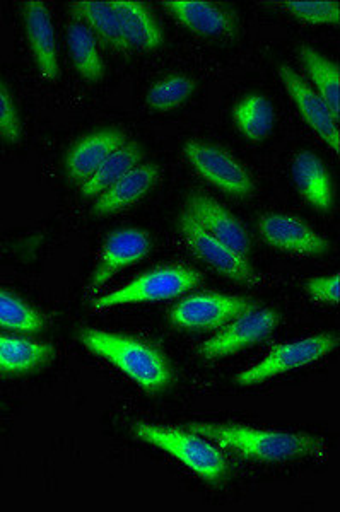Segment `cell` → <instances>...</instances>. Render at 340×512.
<instances>
[{
  "mask_svg": "<svg viewBox=\"0 0 340 512\" xmlns=\"http://www.w3.org/2000/svg\"><path fill=\"white\" fill-rule=\"evenodd\" d=\"M188 431L206 437L219 448H226L243 458L264 463L305 458L322 453L325 449L322 439L299 432L269 431L245 425L223 424H190Z\"/></svg>",
  "mask_w": 340,
  "mask_h": 512,
  "instance_id": "cell-1",
  "label": "cell"
},
{
  "mask_svg": "<svg viewBox=\"0 0 340 512\" xmlns=\"http://www.w3.org/2000/svg\"><path fill=\"white\" fill-rule=\"evenodd\" d=\"M79 340L91 354L110 362L149 393L166 390L171 383L165 355L139 338L84 328Z\"/></svg>",
  "mask_w": 340,
  "mask_h": 512,
  "instance_id": "cell-2",
  "label": "cell"
},
{
  "mask_svg": "<svg viewBox=\"0 0 340 512\" xmlns=\"http://www.w3.org/2000/svg\"><path fill=\"white\" fill-rule=\"evenodd\" d=\"M132 432L144 443L153 444L156 448L171 454L207 482L221 483L228 472V461L219 451V446L195 432L159 427L144 422L132 425Z\"/></svg>",
  "mask_w": 340,
  "mask_h": 512,
  "instance_id": "cell-3",
  "label": "cell"
},
{
  "mask_svg": "<svg viewBox=\"0 0 340 512\" xmlns=\"http://www.w3.org/2000/svg\"><path fill=\"white\" fill-rule=\"evenodd\" d=\"M202 282V275L185 265H165L129 282L117 291L98 297L93 303L94 311L127 306V304L158 303L192 291Z\"/></svg>",
  "mask_w": 340,
  "mask_h": 512,
  "instance_id": "cell-4",
  "label": "cell"
},
{
  "mask_svg": "<svg viewBox=\"0 0 340 512\" xmlns=\"http://www.w3.org/2000/svg\"><path fill=\"white\" fill-rule=\"evenodd\" d=\"M337 345H339V337L332 333H320V335H311L289 344L277 345L274 349H270L269 354L265 355L258 364L241 371L235 381L240 386L264 383L281 374L320 361L325 355L332 354L337 349Z\"/></svg>",
  "mask_w": 340,
  "mask_h": 512,
  "instance_id": "cell-5",
  "label": "cell"
},
{
  "mask_svg": "<svg viewBox=\"0 0 340 512\" xmlns=\"http://www.w3.org/2000/svg\"><path fill=\"white\" fill-rule=\"evenodd\" d=\"M183 154L192 168L221 192L231 197L247 198L255 190V183L247 168L221 147L199 140H188L183 147Z\"/></svg>",
  "mask_w": 340,
  "mask_h": 512,
  "instance_id": "cell-6",
  "label": "cell"
},
{
  "mask_svg": "<svg viewBox=\"0 0 340 512\" xmlns=\"http://www.w3.org/2000/svg\"><path fill=\"white\" fill-rule=\"evenodd\" d=\"M277 323L279 316L274 309L255 306L243 315L236 316L235 320L229 321L219 333L200 345L197 352L207 361L238 354L241 350L264 342L276 330Z\"/></svg>",
  "mask_w": 340,
  "mask_h": 512,
  "instance_id": "cell-7",
  "label": "cell"
},
{
  "mask_svg": "<svg viewBox=\"0 0 340 512\" xmlns=\"http://www.w3.org/2000/svg\"><path fill=\"white\" fill-rule=\"evenodd\" d=\"M252 308L255 303L248 297L204 292L183 297L171 309L170 320L173 325L187 330H216Z\"/></svg>",
  "mask_w": 340,
  "mask_h": 512,
  "instance_id": "cell-8",
  "label": "cell"
},
{
  "mask_svg": "<svg viewBox=\"0 0 340 512\" xmlns=\"http://www.w3.org/2000/svg\"><path fill=\"white\" fill-rule=\"evenodd\" d=\"M180 229H182L183 238L187 241L188 248L194 251L200 260H204L212 268H216L219 274L235 280L238 284H245V286L255 287L262 284L260 275L253 270L245 256L238 255L229 246L207 233L206 229L200 226L187 210H183L182 217H180Z\"/></svg>",
  "mask_w": 340,
  "mask_h": 512,
  "instance_id": "cell-9",
  "label": "cell"
},
{
  "mask_svg": "<svg viewBox=\"0 0 340 512\" xmlns=\"http://www.w3.org/2000/svg\"><path fill=\"white\" fill-rule=\"evenodd\" d=\"M279 79L284 88L293 99L294 105L298 108L299 115L305 118L311 130L327 144V146L339 154L340 151V128L339 117L334 115L329 105L323 101L322 96L306 84L298 72H294L288 65L279 67Z\"/></svg>",
  "mask_w": 340,
  "mask_h": 512,
  "instance_id": "cell-10",
  "label": "cell"
},
{
  "mask_svg": "<svg viewBox=\"0 0 340 512\" xmlns=\"http://www.w3.org/2000/svg\"><path fill=\"white\" fill-rule=\"evenodd\" d=\"M258 231L267 245L291 255L320 256L330 250V243L313 227L288 214H264L258 219Z\"/></svg>",
  "mask_w": 340,
  "mask_h": 512,
  "instance_id": "cell-11",
  "label": "cell"
},
{
  "mask_svg": "<svg viewBox=\"0 0 340 512\" xmlns=\"http://www.w3.org/2000/svg\"><path fill=\"white\" fill-rule=\"evenodd\" d=\"M185 210L206 229L207 233L229 246L238 255L247 258L252 246L247 229L226 207L219 204L216 198L202 192L190 193Z\"/></svg>",
  "mask_w": 340,
  "mask_h": 512,
  "instance_id": "cell-12",
  "label": "cell"
},
{
  "mask_svg": "<svg viewBox=\"0 0 340 512\" xmlns=\"http://www.w3.org/2000/svg\"><path fill=\"white\" fill-rule=\"evenodd\" d=\"M149 250H151V241L141 229L125 227L108 234L101 251L100 265L91 280V289L93 291L101 289L120 270L144 260Z\"/></svg>",
  "mask_w": 340,
  "mask_h": 512,
  "instance_id": "cell-13",
  "label": "cell"
},
{
  "mask_svg": "<svg viewBox=\"0 0 340 512\" xmlns=\"http://www.w3.org/2000/svg\"><path fill=\"white\" fill-rule=\"evenodd\" d=\"M23 14L26 35H28L33 59L40 76L45 81H57L60 74L59 50H57L52 16L45 2L40 0L26 2Z\"/></svg>",
  "mask_w": 340,
  "mask_h": 512,
  "instance_id": "cell-14",
  "label": "cell"
},
{
  "mask_svg": "<svg viewBox=\"0 0 340 512\" xmlns=\"http://www.w3.org/2000/svg\"><path fill=\"white\" fill-rule=\"evenodd\" d=\"M176 23L200 36L229 38L238 30L235 14L212 2H188V0H166L163 2Z\"/></svg>",
  "mask_w": 340,
  "mask_h": 512,
  "instance_id": "cell-15",
  "label": "cell"
},
{
  "mask_svg": "<svg viewBox=\"0 0 340 512\" xmlns=\"http://www.w3.org/2000/svg\"><path fill=\"white\" fill-rule=\"evenodd\" d=\"M127 134L124 130L110 128V130H100L94 134L86 135L72 146L71 151L65 159V169L67 175L72 181H77L79 185L88 180L105 159L117 151L118 147L124 146L127 142Z\"/></svg>",
  "mask_w": 340,
  "mask_h": 512,
  "instance_id": "cell-16",
  "label": "cell"
},
{
  "mask_svg": "<svg viewBox=\"0 0 340 512\" xmlns=\"http://www.w3.org/2000/svg\"><path fill=\"white\" fill-rule=\"evenodd\" d=\"M159 169L156 164H139L130 169L117 183L96 197L93 212L96 216L106 217L117 214L141 200L158 180Z\"/></svg>",
  "mask_w": 340,
  "mask_h": 512,
  "instance_id": "cell-17",
  "label": "cell"
},
{
  "mask_svg": "<svg viewBox=\"0 0 340 512\" xmlns=\"http://www.w3.org/2000/svg\"><path fill=\"white\" fill-rule=\"evenodd\" d=\"M113 7L117 11L125 43L132 50L153 52L158 50L165 36L159 28L158 21L142 2L134 0H113Z\"/></svg>",
  "mask_w": 340,
  "mask_h": 512,
  "instance_id": "cell-18",
  "label": "cell"
},
{
  "mask_svg": "<svg viewBox=\"0 0 340 512\" xmlns=\"http://www.w3.org/2000/svg\"><path fill=\"white\" fill-rule=\"evenodd\" d=\"M293 180L299 195L313 209L329 212L334 205V188L329 171L317 154L301 151L293 161Z\"/></svg>",
  "mask_w": 340,
  "mask_h": 512,
  "instance_id": "cell-19",
  "label": "cell"
},
{
  "mask_svg": "<svg viewBox=\"0 0 340 512\" xmlns=\"http://www.w3.org/2000/svg\"><path fill=\"white\" fill-rule=\"evenodd\" d=\"M71 11L74 19H79L81 23L86 24L91 33L96 36V40H100L103 45L118 53L130 52L113 2L83 0V2L71 4Z\"/></svg>",
  "mask_w": 340,
  "mask_h": 512,
  "instance_id": "cell-20",
  "label": "cell"
},
{
  "mask_svg": "<svg viewBox=\"0 0 340 512\" xmlns=\"http://www.w3.org/2000/svg\"><path fill=\"white\" fill-rule=\"evenodd\" d=\"M55 349L31 338L0 335V374L36 371L52 361Z\"/></svg>",
  "mask_w": 340,
  "mask_h": 512,
  "instance_id": "cell-21",
  "label": "cell"
},
{
  "mask_svg": "<svg viewBox=\"0 0 340 512\" xmlns=\"http://www.w3.org/2000/svg\"><path fill=\"white\" fill-rule=\"evenodd\" d=\"M67 43L77 74L84 81L100 82L105 76V64L98 48V40L88 26L79 19H72L67 28Z\"/></svg>",
  "mask_w": 340,
  "mask_h": 512,
  "instance_id": "cell-22",
  "label": "cell"
},
{
  "mask_svg": "<svg viewBox=\"0 0 340 512\" xmlns=\"http://www.w3.org/2000/svg\"><path fill=\"white\" fill-rule=\"evenodd\" d=\"M142 159V151L137 144L127 140L124 146L118 147L117 151L112 152L105 163L89 176L88 180L81 183V193L86 198H96L101 193L117 183L122 176L127 175L130 169L139 166Z\"/></svg>",
  "mask_w": 340,
  "mask_h": 512,
  "instance_id": "cell-23",
  "label": "cell"
},
{
  "mask_svg": "<svg viewBox=\"0 0 340 512\" xmlns=\"http://www.w3.org/2000/svg\"><path fill=\"white\" fill-rule=\"evenodd\" d=\"M299 59L305 65L306 74L315 84V91L322 96L334 115L339 117L340 69L332 60L323 57L315 48H299Z\"/></svg>",
  "mask_w": 340,
  "mask_h": 512,
  "instance_id": "cell-24",
  "label": "cell"
},
{
  "mask_svg": "<svg viewBox=\"0 0 340 512\" xmlns=\"http://www.w3.org/2000/svg\"><path fill=\"white\" fill-rule=\"evenodd\" d=\"M236 127L243 137L252 142H260L267 139L274 123H276V111L269 99L262 94H250L235 106Z\"/></svg>",
  "mask_w": 340,
  "mask_h": 512,
  "instance_id": "cell-25",
  "label": "cell"
},
{
  "mask_svg": "<svg viewBox=\"0 0 340 512\" xmlns=\"http://www.w3.org/2000/svg\"><path fill=\"white\" fill-rule=\"evenodd\" d=\"M47 318L11 292L0 291V326L12 332L35 335L47 328Z\"/></svg>",
  "mask_w": 340,
  "mask_h": 512,
  "instance_id": "cell-26",
  "label": "cell"
},
{
  "mask_svg": "<svg viewBox=\"0 0 340 512\" xmlns=\"http://www.w3.org/2000/svg\"><path fill=\"white\" fill-rule=\"evenodd\" d=\"M195 84L187 76L166 77L147 93V105L159 111L175 110L187 101L188 96L194 91Z\"/></svg>",
  "mask_w": 340,
  "mask_h": 512,
  "instance_id": "cell-27",
  "label": "cell"
},
{
  "mask_svg": "<svg viewBox=\"0 0 340 512\" xmlns=\"http://www.w3.org/2000/svg\"><path fill=\"white\" fill-rule=\"evenodd\" d=\"M282 7L294 19H298L299 23L311 26H337L340 21V6L337 0H288L282 2Z\"/></svg>",
  "mask_w": 340,
  "mask_h": 512,
  "instance_id": "cell-28",
  "label": "cell"
},
{
  "mask_svg": "<svg viewBox=\"0 0 340 512\" xmlns=\"http://www.w3.org/2000/svg\"><path fill=\"white\" fill-rule=\"evenodd\" d=\"M21 135H23V125H21L18 110L6 86L0 82V137L16 144L21 140Z\"/></svg>",
  "mask_w": 340,
  "mask_h": 512,
  "instance_id": "cell-29",
  "label": "cell"
},
{
  "mask_svg": "<svg viewBox=\"0 0 340 512\" xmlns=\"http://www.w3.org/2000/svg\"><path fill=\"white\" fill-rule=\"evenodd\" d=\"M339 274L330 275V277H315V279L306 280L305 289L308 296L315 301L327 304L339 303Z\"/></svg>",
  "mask_w": 340,
  "mask_h": 512,
  "instance_id": "cell-30",
  "label": "cell"
}]
</instances>
